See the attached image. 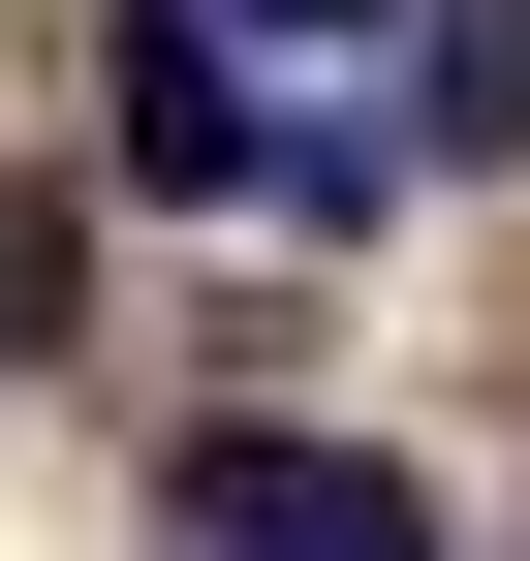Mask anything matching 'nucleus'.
Returning a JSON list of instances; mask_svg holds the SVG:
<instances>
[{
    "label": "nucleus",
    "mask_w": 530,
    "mask_h": 561,
    "mask_svg": "<svg viewBox=\"0 0 530 561\" xmlns=\"http://www.w3.org/2000/svg\"><path fill=\"white\" fill-rule=\"evenodd\" d=\"M157 561H437V500L375 437H187L157 468Z\"/></svg>",
    "instance_id": "f257e3e1"
},
{
    "label": "nucleus",
    "mask_w": 530,
    "mask_h": 561,
    "mask_svg": "<svg viewBox=\"0 0 530 561\" xmlns=\"http://www.w3.org/2000/svg\"><path fill=\"white\" fill-rule=\"evenodd\" d=\"M219 32H344V0H219Z\"/></svg>",
    "instance_id": "f03ea898"
}]
</instances>
